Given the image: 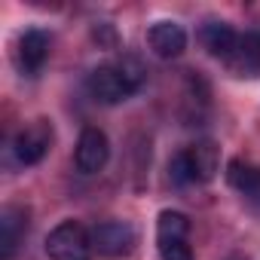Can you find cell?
Masks as SVG:
<instances>
[{"mask_svg": "<svg viewBox=\"0 0 260 260\" xmlns=\"http://www.w3.org/2000/svg\"><path fill=\"white\" fill-rule=\"evenodd\" d=\"M46 254L52 260H89V254H92L89 233L77 220H61L46 236Z\"/></svg>", "mask_w": 260, "mask_h": 260, "instance_id": "6da1fadb", "label": "cell"}, {"mask_svg": "<svg viewBox=\"0 0 260 260\" xmlns=\"http://www.w3.org/2000/svg\"><path fill=\"white\" fill-rule=\"evenodd\" d=\"M52 138H55V132H52V122L49 119H31L22 132L16 135V141H13L16 162L19 166H37L49 153Z\"/></svg>", "mask_w": 260, "mask_h": 260, "instance_id": "7a4b0ae2", "label": "cell"}, {"mask_svg": "<svg viewBox=\"0 0 260 260\" xmlns=\"http://www.w3.org/2000/svg\"><path fill=\"white\" fill-rule=\"evenodd\" d=\"M89 242H92V251L98 257L116 260V257L132 254V248H135V230L128 226L125 220H104V223L92 226Z\"/></svg>", "mask_w": 260, "mask_h": 260, "instance_id": "3957f363", "label": "cell"}, {"mask_svg": "<svg viewBox=\"0 0 260 260\" xmlns=\"http://www.w3.org/2000/svg\"><path fill=\"white\" fill-rule=\"evenodd\" d=\"M86 86H89V95H92L98 104H122L128 95L135 92L132 86L125 83V77L119 74L116 64H101V68H95V71L89 74Z\"/></svg>", "mask_w": 260, "mask_h": 260, "instance_id": "277c9868", "label": "cell"}, {"mask_svg": "<svg viewBox=\"0 0 260 260\" xmlns=\"http://www.w3.org/2000/svg\"><path fill=\"white\" fill-rule=\"evenodd\" d=\"M107 156H110V144H107V135L101 128L89 125L80 132V141H77V150H74V162H77V172L83 175H98L104 166H107Z\"/></svg>", "mask_w": 260, "mask_h": 260, "instance_id": "5b68a950", "label": "cell"}, {"mask_svg": "<svg viewBox=\"0 0 260 260\" xmlns=\"http://www.w3.org/2000/svg\"><path fill=\"white\" fill-rule=\"evenodd\" d=\"M49 46H52V40H49V34L43 28H28L19 37V46H16V61H19L22 74L34 77L49 58Z\"/></svg>", "mask_w": 260, "mask_h": 260, "instance_id": "8992f818", "label": "cell"}, {"mask_svg": "<svg viewBox=\"0 0 260 260\" xmlns=\"http://www.w3.org/2000/svg\"><path fill=\"white\" fill-rule=\"evenodd\" d=\"M25 233H28V208L7 205L0 214V260H13Z\"/></svg>", "mask_w": 260, "mask_h": 260, "instance_id": "52a82bcc", "label": "cell"}, {"mask_svg": "<svg viewBox=\"0 0 260 260\" xmlns=\"http://www.w3.org/2000/svg\"><path fill=\"white\" fill-rule=\"evenodd\" d=\"M147 43L159 58H178L187 49V31L178 22H156L147 31Z\"/></svg>", "mask_w": 260, "mask_h": 260, "instance_id": "ba28073f", "label": "cell"}, {"mask_svg": "<svg viewBox=\"0 0 260 260\" xmlns=\"http://www.w3.org/2000/svg\"><path fill=\"white\" fill-rule=\"evenodd\" d=\"M226 61L236 77H260V31H245Z\"/></svg>", "mask_w": 260, "mask_h": 260, "instance_id": "9c48e42d", "label": "cell"}, {"mask_svg": "<svg viewBox=\"0 0 260 260\" xmlns=\"http://www.w3.org/2000/svg\"><path fill=\"white\" fill-rule=\"evenodd\" d=\"M199 40H202V46L208 49V55H214V58H230L233 49H236V43H239V34L233 31V25L211 19V22H205V25L199 28Z\"/></svg>", "mask_w": 260, "mask_h": 260, "instance_id": "30bf717a", "label": "cell"}, {"mask_svg": "<svg viewBox=\"0 0 260 260\" xmlns=\"http://www.w3.org/2000/svg\"><path fill=\"white\" fill-rule=\"evenodd\" d=\"M184 153L190 159V169H193L196 184H208L217 175V169H220V150H217L214 141H196Z\"/></svg>", "mask_w": 260, "mask_h": 260, "instance_id": "8fae6325", "label": "cell"}, {"mask_svg": "<svg viewBox=\"0 0 260 260\" xmlns=\"http://www.w3.org/2000/svg\"><path fill=\"white\" fill-rule=\"evenodd\" d=\"M226 184L233 190H239L242 196L251 199L260 190V169L251 166V162H245V159H230L226 162Z\"/></svg>", "mask_w": 260, "mask_h": 260, "instance_id": "7c38bea8", "label": "cell"}, {"mask_svg": "<svg viewBox=\"0 0 260 260\" xmlns=\"http://www.w3.org/2000/svg\"><path fill=\"white\" fill-rule=\"evenodd\" d=\"M187 233H190L187 214H181V211H162L159 214V220H156V245L187 242Z\"/></svg>", "mask_w": 260, "mask_h": 260, "instance_id": "4fadbf2b", "label": "cell"}, {"mask_svg": "<svg viewBox=\"0 0 260 260\" xmlns=\"http://www.w3.org/2000/svg\"><path fill=\"white\" fill-rule=\"evenodd\" d=\"M116 68H119V74L125 77V83L138 92V86L144 83V74H147V71H144V64H141L135 55H125V58H119V61H116Z\"/></svg>", "mask_w": 260, "mask_h": 260, "instance_id": "5bb4252c", "label": "cell"}, {"mask_svg": "<svg viewBox=\"0 0 260 260\" xmlns=\"http://www.w3.org/2000/svg\"><path fill=\"white\" fill-rule=\"evenodd\" d=\"M169 178H172V184H178V187L196 184V178H193V169H190V159H187V153H184V150H181V153L172 159V166H169Z\"/></svg>", "mask_w": 260, "mask_h": 260, "instance_id": "9a60e30c", "label": "cell"}, {"mask_svg": "<svg viewBox=\"0 0 260 260\" xmlns=\"http://www.w3.org/2000/svg\"><path fill=\"white\" fill-rule=\"evenodd\" d=\"M159 257L162 260H193V251L187 242H166L159 245Z\"/></svg>", "mask_w": 260, "mask_h": 260, "instance_id": "2e32d148", "label": "cell"}, {"mask_svg": "<svg viewBox=\"0 0 260 260\" xmlns=\"http://www.w3.org/2000/svg\"><path fill=\"white\" fill-rule=\"evenodd\" d=\"M95 40H101L104 46H113V43H116L113 28H110V25H98V28H95Z\"/></svg>", "mask_w": 260, "mask_h": 260, "instance_id": "e0dca14e", "label": "cell"}, {"mask_svg": "<svg viewBox=\"0 0 260 260\" xmlns=\"http://www.w3.org/2000/svg\"><path fill=\"white\" fill-rule=\"evenodd\" d=\"M251 202H254V205H260V190H257V196H251Z\"/></svg>", "mask_w": 260, "mask_h": 260, "instance_id": "ac0fdd59", "label": "cell"}]
</instances>
